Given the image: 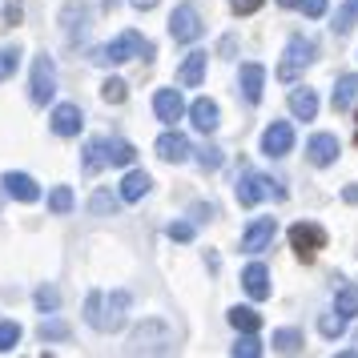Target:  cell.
<instances>
[{"label":"cell","mask_w":358,"mask_h":358,"mask_svg":"<svg viewBox=\"0 0 358 358\" xmlns=\"http://www.w3.org/2000/svg\"><path fill=\"white\" fill-rule=\"evenodd\" d=\"M290 113L298 117V121H314V117H318V93H314V89H294Z\"/></svg>","instance_id":"obj_20"},{"label":"cell","mask_w":358,"mask_h":358,"mask_svg":"<svg viewBox=\"0 0 358 358\" xmlns=\"http://www.w3.org/2000/svg\"><path fill=\"white\" fill-rule=\"evenodd\" d=\"M85 173H97L101 165H109V153H105V137H97V141H89L85 145Z\"/></svg>","instance_id":"obj_27"},{"label":"cell","mask_w":358,"mask_h":358,"mask_svg":"<svg viewBox=\"0 0 358 358\" xmlns=\"http://www.w3.org/2000/svg\"><path fill=\"white\" fill-rule=\"evenodd\" d=\"M149 189H153V178H149L145 169H129L125 181H121V201H129L133 206V201H141Z\"/></svg>","instance_id":"obj_19"},{"label":"cell","mask_w":358,"mask_h":358,"mask_svg":"<svg viewBox=\"0 0 358 358\" xmlns=\"http://www.w3.org/2000/svg\"><path fill=\"white\" fill-rule=\"evenodd\" d=\"M266 0H229V8H234V17H250V13H258Z\"/></svg>","instance_id":"obj_42"},{"label":"cell","mask_w":358,"mask_h":358,"mask_svg":"<svg viewBox=\"0 0 358 358\" xmlns=\"http://www.w3.org/2000/svg\"><path fill=\"white\" fill-rule=\"evenodd\" d=\"M242 286L254 302H266V298H270V270H266L262 262H250L242 270Z\"/></svg>","instance_id":"obj_15"},{"label":"cell","mask_w":358,"mask_h":358,"mask_svg":"<svg viewBox=\"0 0 358 358\" xmlns=\"http://www.w3.org/2000/svg\"><path fill=\"white\" fill-rule=\"evenodd\" d=\"M153 113H157V121H162V125L181 121V113H185V101H181L178 89H157V93H153Z\"/></svg>","instance_id":"obj_12"},{"label":"cell","mask_w":358,"mask_h":358,"mask_svg":"<svg viewBox=\"0 0 358 358\" xmlns=\"http://www.w3.org/2000/svg\"><path fill=\"white\" fill-rule=\"evenodd\" d=\"M178 81L185 85V89H194V85L206 81V52H189L185 61H181L178 69Z\"/></svg>","instance_id":"obj_21"},{"label":"cell","mask_w":358,"mask_h":358,"mask_svg":"<svg viewBox=\"0 0 358 358\" xmlns=\"http://www.w3.org/2000/svg\"><path fill=\"white\" fill-rule=\"evenodd\" d=\"M290 250L298 254V262H314L318 250H326V229L318 222H294L290 226Z\"/></svg>","instance_id":"obj_4"},{"label":"cell","mask_w":358,"mask_h":358,"mask_svg":"<svg viewBox=\"0 0 358 358\" xmlns=\"http://www.w3.org/2000/svg\"><path fill=\"white\" fill-rule=\"evenodd\" d=\"M310 61H314V41L310 36H290L286 52H282V65H278V81L294 85L302 77V69H310Z\"/></svg>","instance_id":"obj_3"},{"label":"cell","mask_w":358,"mask_h":358,"mask_svg":"<svg viewBox=\"0 0 358 358\" xmlns=\"http://www.w3.org/2000/svg\"><path fill=\"white\" fill-rule=\"evenodd\" d=\"M20 17H24L20 0H4V20H8V24H20Z\"/></svg>","instance_id":"obj_44"},{"label":"cell","mask_w":358,"mask_h":358,"mask_svg":"<svg viewBox=\"0 0 358 358\" xmlns=\"http://www.w3.org/2000/svg\"><path fill=\"white\" fill-rule=\"evenodd\" d=\"M141 52H153L149 49V41L141 33H121L117 36V41H109V45H101V49H93V57H89V61H93V65H125V61H133V57H141Z\"/></svg>","instance_id":"obj_1"},{"label":"cell","mask_w":358,"mask_h":358,"mask_svg":"<svg viewBox=\"0 0 358 358\" xmlns=\"http://www.w3.org/2000/svg\"><path fill=\"white\" fill-rule=\"evenodd\" d=\"M125 314H129V294L125 290H113L109 298H105V322H101V330H121L125 326Z\"/></svg>","instance_id":"obj_16"},{"label":"cell","mask_w":358,"mask_h":358,"mask_svg":"<svg viewBox=\"0 0 358 358\" xmlns=\"http://www.w3.org/2000/svg\"><path fill=\"white\" fill-rule=\"evenodd\" d=\"M194 217H197V222H206V217H213V206H194Z\"/></svg>","instance_id":"obj_47"},{"label":"cell","mask_w":358,"mask_h":358,"mask_svg":"<svg viewBox=\"0 0 358 358\" xmlns=\"http://www.w3.org/2000/svg\"><path fill=\"white\" fill-rule=\"evenodd\" d=\"M189 121H194L197 133H206V137H210V133L217 129V101L197 97L194 105H189Z\"/></svg>","instance_id":"obj_18"},{"label":"cell","mask_w":358,"mask_h":358,"mask_svg":"<svg viewBox=\"0 0 358 358\" xmlns=\"http://www.w3.org/2000/svg\"><path fill=\"white\" fill-rule=\"evenodd\" d=\"M101 306H105V294H89V298H85V322L93 326V330H101V322H105V314H101Z\"/></svg>","instance_id":"obj_31"},{"label":"cell","mask_w":358,"mask_h":358,"mask_svg":"<svg viewBox=\"0 0 358 358\" xmlns=\"http://www.w3.org/2000/svg\"><path fill=\"white\" fill-rule=\"evenodd\" d=\"M238 85H242L245 105H258V101H262V89H266V69H262V65H242V73H238Z\"/></svg>","instance_id":"obj_17"},{"label":"cell","mask_w":358,"mask_h":358,"mask_svg":"<svg viewBox=\"0 0 358 358\" xmlns=\"http://www.w3.org/2000/svg\"><path fill=\"white\" fill-rule=\"evenodd\" d=\"M355 97H358V77H355V73L338 77V85H334V97H330V105H334L338 113H346V109L355 105Z\"/></svg>","instance_id":"obj_22"},{"label":"cell","mask_w":358,"mask_h":358,"mask_svg":"<svg viewBox=\"0 0 358 358\" xmlns=\"http://www.w3.org/2000/svg\"><path fill=\"white\" fill-rule=\"evenodd\" d=\"M346 322H350L346 314L330 310V314H322V318H318V330H322V338H338L342 330H346Z\"/></svg>","instance_id":"obj_30"},{"label":"cell","mask_w":358,"mask_h":358,"mask_svg":"<svg viewBox=\"0 0 358 358\" xmlns=\"http://www.w3.org/2000/svg\"><path fill=\"white\" fill-rule=\"evenodd\" d=\"M222 162H226V157H222V149H217V145H201V149H197V165H201L206 173L222 169Z\"/></svg>","instance_id":"obj_38"},{"label":"cell","mask_w":358,"mask_h":358,"mask_svg":"<svg viewBox=\"0 0 358 358\" xmlns=\"http://www.w3.org/2000/svg\"><path fill=\"white\" fill-rule=\"evenodd\" d=\"M125 97H129V85L121 81V77H109V81L101 85V101L105 105H121Z\"/></svg>","instance_id":"obj_29"},{"label":"cell","mask_w":358,"mask_h":358,"mask_svg":"<svg viewBox=\"0 0 358 358\" xmlns=\"http://www.w3.org/2000/svg\"><path fill=\"white\" fill-rule=\"evenodd\" d=\"M274 234H278L274 217H254V222L245 226V234H242V254H262V250H270Z\"/></svg>","instance_id":"obj_8"},{"label":"cell","mask_w":358,"mask_h":358,"mask_svg":"<svg viewBox=\"0 0 358 358\" xmlns=\"http://www.w3.org/2000/svg\"><path fill=\"white\" fill-rule=\"evenodd\" d=\"M326 8H330V0H302V13H306L310 20L326 17Z\"/></svg>","instance_id":"obj_43"},{"label":"cell","mask_w":358,"mask_h":358,"mask_svg":"<svg viewBox=\"0 0 358 358\" xmlns=\"http://www.w3.org/2000/svg\"><path fill=\"white\" fill-rule=\"evenodd\" d=\"M306 153H310V162L318 165V169H326V165L338 162V137H334V133H314Z\"/></svg>","instance_id":"obj_14"},{"label":"cell","mask_w":358,"mask_h":358,"mask_svg":"<svg viewBox=\"0 0 358 358\" xmlns=\"http://www.w3.org/2000/svg\"><path fill=\"white\" fill-rule=\"evenodd\" d=\"M20 342V322H0V355H8Z\"/></svg>","instance_id":"obj_40"},{"label":"cell","mask_w":358,"mask_h":358,"mask_svg":"<svg viewBox=\"0 0 358 358\" xmlns=\"http://www.w3.org/2000/svg\"><path fill=\"white\" fill-rule=\"evenodd\" d=\"M229 326H234L238 334H245V330H262V314L254 306H234L229 310Z\"/></svg>","instance_id":"obj_24"},{"label":"cell","mask_w":358,"mask_h":358,"mask_svg":"<svg viewBox=\"0 0 358 358\" xmlns=\"http://www.w3.org/2000/svg\"><path fill=\"white\" fill-rule=\"evenodd\" d=\"M49 210L57 213V217H65V213L73 210V189H69V185H57L49 194Z\"/></svg>","instance_id":"obj_33"},{"label":"cell","mask_w":358,"mask_h":358,"mask_svg":"<svg viewBox=\"0 0 358 358\" xmlns=\"http://www.w3.org/2000/svg\"><path fill=\"white\" fill-rule=\"evenodd\" d=\"M234 194H238V206H245V210H254L266 194H274L278 201L286 197V189H282V181L278 178H266V173H254V169H245L242 178H238V185H234Z\"/></svg>","instance_id":"obj_2"},{"label":"cell","mask_w":358,"mask_h":358,"mask_svg":"<svg viewBox=\"0 0 358 358\" xmlns=\"http://www.w3.org/2000/svg\"><path fill=\"white\" fill-rule=\"evenodd\" d=\"M20 65V49L17 45H8V49H0V81H8Z\"/></svg>","instance_id":"obj_39"},{"label":"cell","mask_w":358,"mask_h":358,"mask_svg":"<svg viewBox=\"0 0 358 358\" xmlns=\"http://www.w3.org/2000/svg\"><path fill=\"white\" fill-rule=\"evenodd\" d=\"M234 358H258L262 355V342H258V330H245L242 338L234 342V350H229Z\"/></svg>","instance_id":"obj_28"},{"label":"cell","mask_w":358,"mask_h":358,"mask_svg":"<svg viewBox=\"0 0 358 358\" xmlns=\"http://www.w3.org/2000/svg\"><path fill=\"white\" fill-rule=\"evenodd\" d=\"M105 153H109V165H133V157H137L133 141H125V137H105Z\"/></svg>","instance_id":"obj_23"},{"label":"cell","mask_w":358,"mask_h":358,"mask_svg":"<svg viewBox=\"0 0 358 358\" xmlns=\"http://www.w3.org/2000/svg\"><path fill=\"white\" fill-rule=\"evenodd\" d=\"M169 36H173L178 45H194L197 36H201V17H197L194 4H178V8H173V17H169Z\"/></svg>","instance_id":"obj_6"},{"label":"cell","mask_w":358,"mask_h":358,"mask_svg":"<svg viewBox=\"0 0 358 358\" xmlns=\"http://www.w3.org/2000/svg\"><path fill=\"white\" fill-rule=\"evenodd\" d=\"M117 201H121V194H105V189H97V194H93V201H89V210L97 213V217H105V213H109V217H113L117 213Z\"/></svg>","instance_id":"obj_34"},{"label":"cell","mask_w":358,"mask_h":358,"mask_svg":"<svg viewBox=\"0 0 358 358\" xmlns=\"http://www.w3.org/2000/svg\"><path fill=\"white\" fill-rule=\"evenodd\" d=\"M294 149V125L290 121H270V129L262 133V153L266 157H286Z\"/></svg>","instance_id":"obj_9"},{"label":"cell","mask_w":358,"mask_h":358,"mask_svg":"<svg viewBox=\"0 0 358 358\" xmlns=\"http://www.w3.org/2000/svg\"><path fill=\"white\" fill-rule=\"evenodd\" d=\"M169 346H173V334L165 322H145L133 334V350H141V355H165Z\"/></svg>","instance_id":"obj_7"},{"label":"cell","mask_w":358,"mask_h":358,"mask_svg":"<svg viewBox=\"0 0 358 358\" xmlns=\"http://www.w3.org/2000/svg\"><path fill=\"white\" fill-rule=\"evenodd\" d=\"M33 302L41 314H52V310L61 306V294H57V286H41V290L33 294Z\"/></svg>","instance_id":"obj_35"},{"label":"cell","mask_w":358,"mask_h":358,"mask_svg":"<svg viewBox=\"0 0 358 358\" xmlns=\"http://www.w3.org/2000/svg\"><path fill=\"white\" fill-rule=\"evenodd\" d=\"M355 20H358V0H346V4L338 8V17H334V33H338V36H346V33H350V24H355Z\"/></svg>","instance_id":"obj_32"},{"label":"cell","mask_w":358,"mask_h":358,"mask_svg":"<svg viewBox=\"0 0 358 358\" xmlns=\"http://www.w3.org/2000/svg\"><path fill=\"white\" fill-rule=\"evenodd\" d=\"M29 97L33 105H49L57 97V65H52L49 52H41L33 61V81H29Z\"/></svg>","instance_id":"obj_5"},{"label":"cell","mask_w":358,"mask_h":358,"mask_svg":"<svg viewBox=\"0 0 358 358\" xmlns=\"http://www.w3.org/2000/svg\"><path fill=\"white\" fill-rule=\"evenodd\" d=\"M49 125H52V133H57V137H77V133L85 129V113L77 109V105H57Z\"/></svg>","instance_id":"obj_13"},{"label":"cell","mask_w":358,"mask_h":358,"mask_svg":"<svg viewBox=\"0 0 358 358\" xmlns=\"http://www.w3.org/2000/svg\"><path fill=\"white\" fill-rule=\"evenodd\" d=\"M157 157L162 162H169V165H181V162H189V153H194V145H189V137L185 133H178V129H169V133H162L157 137Z\"/></svg>","instance_id":"obj_10"},{"label":"cell","mask_w":358,"mask_h":358,"mask_svg":"<svg viewBox=\"0 0 358 358\" xmlns=\"http://www.w3.org/2000/svg\"><path fill=\"white\" fill-rule=\"evenodd\" d=\"M0 185H4V194L8 197H17V201H24V206L41 201V185H36L29 173H13V169H8V173L0 178Z\"/></svg>","instance_id":"obj_11"},{"label":"cell","mask_w":358,"mask_h":358,"mask_svg":"<svg viewBox=\"0 0 358 358\" xmlns=\"http://www.w3.org/2000/svg\"><path fill=\"white\" fill-rule=\"evenodd\" d=\"M355 141H358V133H355Z\"/></svg>","instance_id":"obj_49"},{"label":"cell","mask_w":358,"mask_h":358,"mask_svg":"<svg viewBox=\"0 0 358 358\" xmlns=\"http://www.w3.org/2000/svg\"><path fill=\"white\" fill-rule=\"evenodd\" d=\"M342 201H350V206H358V185H346V189H342Z\"/></svg>","instance_id":"obj_46"},{"label":"cell","mask_w":358,"mask_h":358,"mask_svg":"<svg viewBox=\"0 0 358 358\" xmlns=\"http://www.w3.org/2000/svg\"><path fill=\"white\" fill-rule=\"evenodd\" d=\"M165 238H169V242H194V226H189V222H169Z\"/></svg>","instance_id":"obj_41"},{"label":"cell","mask_w":358,"mask_h":358,"mask_svg":"<svg viewBox=\"0 0 358 358\" xmlns=\"http://www.w3.org/2000/svg\"><path fill=\"white\" fill-rule=\"evenodd\" d=\"M85 20H89L85 4H65V29H69V36H73V33H85Z\"/></svg>","instance_id":"obj_36"},{"label":"cell","mask_w":358,"mask_h":358,"mask_svg":"<svg viewBox=\"0 0 358 358\" xmlns=\"http://www.w3.org/2000/svg\"><path fill=\"white\" fill-rule=\"evenodd\" d=\"M274 350L278 355H298V350H302V346H306V338H302V330H294V326H286V330H278L274 338Z\"/></svg>","instance_id":"obj_25"},{"label":"cell","mask_w":358,"mask_h":358,"mask_svg":"<svg viewBox=\"0 0 358 358\" xmlns=\"http://www.w3.org/2000/svg\"><path fill=\"white\" fill-rule=\"evenodd\" d=\"M334 310H338V314H346V318H358V286L342 282L338 290H334Z\"/></svg>","instance_id":"obj_26"},{"label":"cell","mask_w":358,"mask_h":358,"mask_svg":"<svg viewBox=\"0 0 358 358\" xmlns=\"http://www.w3.org/2000/svg\"><path fill=\"white\" fill-rule=\"evenodd\" d=\"M41 338L45 342H65L69 338V322H61V318H45V322H41Z\"/></svg>","instance_id":"obj_37"},{"label":"cell","mask_w":358,"mask_h":358,"mask_svg":"<svg viewBox=\"0 0 358 358\" xmlns=\"http://www.w3.org/2000/svg\"><path fill=\"white\" fill-rule=\"evenodd\" d=\"M133 8H137V13H149V8H157V4H162V0H129Z\"/></svg>","instance_id":"obj_45"},{"label":"cell","mask_w":358,"mask_h":358,"mask_svg":"<svg viewBox=\"0 0 358 358\" xmlns=\"http://www.w3.org/2000/svg\"><path fill=\"white\" fill-rule=\"evenodd\" d=\"M282 8H302V0H278Z\"/></svg>","instance_id":"obj_48"}]
</instances>
